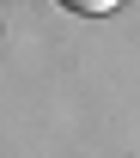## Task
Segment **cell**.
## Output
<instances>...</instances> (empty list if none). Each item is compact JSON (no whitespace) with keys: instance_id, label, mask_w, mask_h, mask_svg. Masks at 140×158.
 <instances>
[{"instance_id":"1","label":"cell","mask_w":140,"mask_h":158,"mask_svg":"<svg viewBox=\"0 0 140 158\" xmlns=\"http://www.w3.org/2000/svg\"><path fill=\"white\" fill-rule=\"evenodd\" d=\"M73 12H85V19H104V12H116L110 0H73Z\"/></svg>"}]
</instances>
